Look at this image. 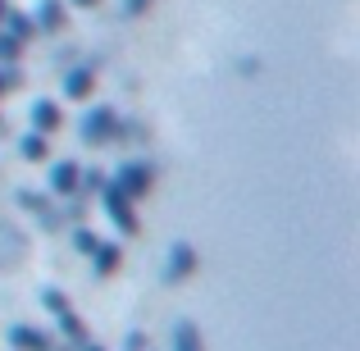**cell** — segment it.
<instances>
[{"label":"cell","instance_id":"6da1fadb","mask_svg":"<svg viewBox=\"0 0 360 351\" xmlns=\"http://www.w3.org/2000/svg\"><path fill=\"white\" fill-rule=\"evenodd\" d=\"M115 137H119V115L115 110L96 106L87 119H82V141H87V146H105V141H115Z\"/></svg>","mask_w":360,"mask_h":351},{"label":"cell","instance_id":"7a4b0ae2","mask_svg":"<svg viewBox=\"0 0 360 351\" xmlns=\"http://www.w3.org/2000/svg\"><path fill=\"white\" fill-rule=\"evenodd\" d=\"M150 183H155V174H150V165H141V160H132V165H123L119 169V178H115V187L128 201H141V196L150 192Z\"/></svg>","mask_w":360,"mask_h":351},{"label":"cell","instance_id":"3957f363","mask_svg":"<svg viewBox=\"0 0 360 351\" xmlns=\"http://www.w3.org/2000/svg\"><path fill=\"white\" fill-rule=\"evenodd\" d=\"M101 205H105V215L119 224V233H132V229H137V215H132V201L119 192L115 183H105V187H101Z\"/></svg>","mask_w":360,"mask_h":351},{"label":"cell","instance_id":"277c9868","mask_svg":"<svg viewBox=\"0 0 360 351\" xmlns=\"http://www.w3.org/2000/svg\"><path fill=\"white\" fill-rule=\"evenodd\" d=\"M9 347L14 351H51V333L46 328H32V324H18V328H9Z\"/></svg>","mask_w":360,"mask_h":351},{"label":"cell","instance_id":"5b68a950","mask_svg":"<svg viewBox=\"0 0 360 351\" xmlns=\"http://www.w3.org/2000/svg\"><path fill=\"white\" fill-rule=\"evenodd\" d=\"M78 183H82V169L73 165V160H64V165L51 169V192L55 196H73V192H78Z\"/></svg>","mask_w":360,"mask_h":351},{"label":"cell","instance_id":"8992f818","mask_svg":"<svg viewBox=\"0 0 360 351\" xmlns=\"http://www.w3.org/2000/svg\"><path fill=\"white\" fill-rule=\"evenodd\" d=\"M192 269H196V251L187 242H178L169 251V279H192Z\"/></svg>","mask_w":360,"mask_h":351},{"label":"cell","instance_id":"52a82bcc","mask_svg":"<svg viewBox=\"0 0 360 351\" xmlns=\"http://www.w3.org/2000/svg\"><path fill=\"white\" fill-rule=\"evenodd\" d=\"M174 351H205V338L192 319H178L174 324Z\"/></svg>","mask_w":360,"mask_h":351},{"label":"cell","instance_id":"ba28073f","mask_svg":"<svg viewBox=\"0 0 360 351\" xmlns=\"http://www.w3.org/2000/svg\"><path fill=\"white\" fill-rule=\"evenodd\" d=\"M91 87H96V73H91V69H73L69 78H64V96H69V101H87Z\"/></svg>","mask_w":360,"mask_h":351},{"label":"cell","instance_id":"9c48e42d","mask_svg":"<svg viewBox=\"0 0 360 351\" xmlns=\"http://www.w3.org/2000/svg\"><path fill=\"white\" fill-rule=\"evenodd\" d=\"M60 106H55V101H37L32 106V128L37 132H60Z\"/></svg>","mask_w":360,"mask_h":351},{"label":"cell","instance_id":"30bf717a","mask_svg":"<svg viewBox=\"0 0 360 351\" xmlns=\"http://www.w3.org/2000/svg\"><path fill=\"white\" fill-rule=\"evenodd\" d=\"M37 18H41L46 32H60V27H64V5H60V0H46V5L37 9Z\"/></svg>","mask_w":360,"mask_h":351},{"label":"cell","instance_id":"8fae6325","mask_svg":"<svg viewBox=\"0 0 360 351\" xmlns=\"http://www.w3.org/2000/svg\"><path fill=\"white\" fill-rule=\"evenodd\" d=\"M91 251H96V269H101V274H115V269H119V260H123L119 246H91Z\"/></svg>","mask_w":360,"mask_h":351},{"label":"cell","instance_id":"7c38bea8","mask_svg":"<svg viewBox=\"0 0 360 351\" xmlns=\"http://www.w3.org/2000/svg\"><path fill=\"white\" fill-rule=\"evenodd\" d=\"M23 155L27 160H46V132H27L23 137Z\"/></svg>","mask_w":360,"mask_h":351},{"label":"cell","instance_id":"4fadbf2b","mask_svg":"<svg viewBox=\"0 0 360 351\" xmlns=\"http://www.w3.org/2000/svg\"><path fill=\"white\" fill-rule=\"evenodd\" d=\"M18 51H23V42L9 32H0V60H18Z\"/></svg>","mask_w":360,"mask_h":351},{"label":"cell","instance_id":"5bb4252c","mask_svg":"<svg viewBox=\"0 0 360 351\" xmlns=\"http://www.w3.org/2000/svg\"><path fill=\"white\" fill-rule=\"evenodd\" d=\"M41 301H46V310H51V315H64V310H73V306H69V297H64V292H46Z\"/></svg>","mask_w":360,"mask_h":351},{"label":"cell","instance_id":"9a60e30c","mask_svg":"<svg viewBox=\"0 0 360 351\" xmlns=\"http://www.w3.org/2000/svg\"><path fill=\"white\" fill-rule=\"evenodd\" d=\"M150 0H128V14H137V9H146Z\"/></svg>","mask_w":360,"mask_h":351},{"label":"cell","instance_id":"2e32d148","mask_svg":"<svg viewBox=\"0 0 360 351\" xmlns=\"http://www.w3.org/2000/svg\"><path fill=\"white\" fill-rule=\"evenodd\" d=\"M69 5H78V9H91V5H96V0H69Z\"/></svg>","mask_w":360,"mask_h":351},{"label":"cell","instance_id":"e0dca14e","mask_svg":"<svg viewBox=\"0 0 360 351\" xmlns=\"http://www.w3.org/2000/svg\"><path fill=\"white\" fill-rule=\"evenodd\" d=\"M78 351H101V347H96V343H82V347H78Z\"/></svg>","mask_w":360,"mask_h":351},{"label":"cell","instance_id":"ac0fdd59","mask_svg":"<svg viewBox=\"0 0 360 351\" xmlns=\"http://www.w3.org/2000/svg\"><path fill=\"white\" fill-rule=\"evenodd\" d=\"M5 9H9V5H5V0H0V18H5Z\"/></svg>","mask_w":360,"mask_h":351},{"label":"cell","instance_id":"d6986e66","mask_svg":"<svg viewBox=\"0 0 360 351\" xmlns=\"http://www.w3.org/2000/svg\"><path fill=\"white\" fill-rule=\"evenodd\" d=\"M0 96H5V78H0Z\"/></svg>","mask_w":360,"mask_h":351}]
</instances>
